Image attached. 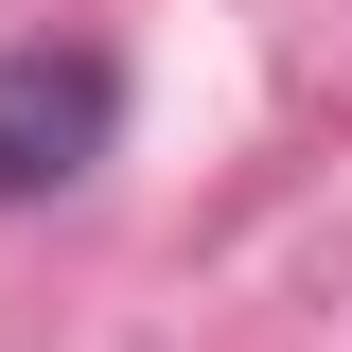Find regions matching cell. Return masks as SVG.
Here are the masks:
<instances>
[{
	"label": "cell",
	"instance_id": "cell-1",
	"mask_svg": "<svg viewBox=\"0 0 352 352\" xmlns=\"http://www.w3.org/2000/svg\"><path fill=\"white\" fill-rule=\"evenodd\" d=\"M106 141H124V53H88V36H18L0 53V212L71 194Z\"/></svg>",
	"mask_w": 352,
	"mask_h": 352
}]
</instances>
